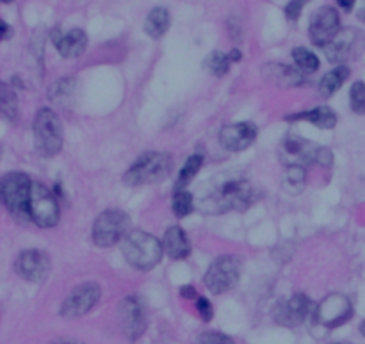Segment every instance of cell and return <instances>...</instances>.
Returning <instances> with one entry per match:
<instances>
[{"instance_id": "1", "label": "cell", "mask_w": 365, "mask_h": 344, "mask_svg": "<svg viewBox=\"0 0 365 344\" xmlns=\"http://www.w3.org/2000/svg\"><path fill=\"white\" fill-rule=\"evenodd\" d=\"M257 189L243 177H228L216 180L212 191L202 200V209L209 214H223L226 211H246L257 202Z\"/></svg>"}, {"instance_id": "2", "label": "cell", "mask_w": 365, "mask_h": 344, "mask_svg": "<svg viewBox=\"0 0 365 344\" xmlns=\"http://www.w3.org/2000/svg\"><path fill=\"white\" fill-rule=\"evenodd\" d=\"M164 246L157 237L143 230H134L123 241V257L136 270L148 271L161 263Z\"/></svg>"}, {"instance_id": "3", "label": "cell", "mask_w": 365, "mask_h": 344, "mask_svg": "<svg viewBox=\"0 0 365 344\" xmlns=\"http://www.w3.org/2000/svg\"><path fill=\"white\" fill-rule=\"evenodd\" d=\"M278 157L285 166H305V164H319L330 166L333 161L332 152L318 144L310 143L299 136H287L278 149Z\"/></svg>"}, {"instance_id": "4", "label": "cell", "mask_w": 365, "mask_h": 344, "mask_svg": "<svg viewBox=\"0 0 365 344\" xmlns=\"http://www.w3.org/2000/svg\"><path fill=\"white\" fill-rule=\"evenodd\" d=\"M173 159L166 152H146L129 168L123 180L127 185H146L163 182L170 175Z\"/></svg>"}, {"instance_id": "5", "label": "cell", "mask_w": 365, "mask_h": 344, "mask_svg": "<svg viewBox=\"0 0 365 344\" xmlns=\"http://www.w3.org/2000/svg\"><path fill=\"white\" fill-rule=\"evenodd\" d=\"M33 180L23 173H9L2 178L0 193L6 209L20 222H30L29 204Z\"/></svg>"}, {"instance_id": "6", "label": "cell", "mask_w": 365, "mask_h": 344, "mask_svg": "<svg viewBox=\"0 0 365 344\" xmlns=\"http://www.w3.org/2000/svg\"><path fill=\"white\" fill-rule=\"evenodd\" d=\"M63 139L64 132L59 116L48 108L40 109L34 118V141L37 152L45 157L56 156L63 149Z\"/></svg>"}, {"instance_id": "7", "label": "cell", "mask_w": 365, "mask_h": 344, "mask_svg": "<svg viewBox=\"0 0 365 344\" xmlns=\"http://www.w3.org/2000/svg\"><path fill=\"white\" fill-rule=\"evenodd\" d=\"M130 218L120 209L103 211L93 223V241L100 248L115 246L120 239H123L129 229Z\"/></svg>"}, {"instance_id": "8", "label": "cell", "mask_w": 365, "mask_h": 344, "mask_svg": "<svg viewBox=\"0 0 365 344\" xmlns=\"http://www.w3.org/2000/svg\"><path fill=\"white\" fill-rule=\"evenodd\" d=\"M29 214L30 222L36 223L41 229H50L59 222V205H57L56 196L52 195L47 185L40 182H33Z\"/></svg>"}, {"instance_id": "9", "label": "cell", "mask_w": 365, "mask_h": 344, "mask_svg": "<svg viewBox=\"0 0 365 344\" xmlns=\"http://www.w3.org/2000/svg\"><path fill=\"white\" fill-rule=\"evenodd\" d=\"M241 277V263L236 257H219L214 263L211 264V268L207 270L205 282L207 289L214 294H223V292L230 291L237 285Z\"/></svg>"}, {"instance_id": "10", "label": "cell", "mask_w": 365, "mask_h": 344, "mask_svg": "<svg viewBox=\"0 0 365 344\" xmlns=\"http://www.w3.org/2000/svg\"><path fill=\"white\" fill-rule=\"evenodd\" d=\"M365 50V34L360 29H342L332 43L325 47V54L332 63H346L357 59Z\"/></svg>"}, {"instance_id": "11", "label": "cell", "mask_w": 365, "mask_h": 344, "mask_svg": "<svg viewBox=\"0 0 365 344\" xmlns=\"http://www.w3.org/2000/svg\"><path fill=\"white\" fill-rule=\"evenodd\" d=\"M102 298V289L95 282H84V284L77 285L74 291L66 297V300L61 305V316L68 319L81 318V316L88 314L93 307Z\"/></svg>"}, {"instance_id": "12", "label": "cell", "mask_w": 365, "mask_h": 344, "mask_svg": "<svg viewBox=\"0 0 365 344\" xmlns=\"http://www.w3.org/2000/svg\"><path fill=\"white\" fill-rule=\"evenodd\" d=\"M118 321L123 336L129 340H137L146 332V311L137 297L123 298L118 307Z\"/></svg>"}, {"instance_id": "13", "label": "cell", "mask_w": 365, "mask_h": 344, "mask_svg": "<svg viewBox=\"0 0 365 344\" xmlns=\"http://www.w3.org/2000/svg\"><path fill=\"white\" fill-rule=\"evenodd\" d=\"M340 30L342 29H340L339 13H337V9L330 8V6L318 9L315 15L312 16V20H310V41L318 45V47L325 48L326 45L332 43Z\"/></svg>"}, {"instance_id": "14", "label": "cell", "mask_w": 365, "mask_h": 344, "mask_svg": "<svg viewBox=\"0 0 365 344\" xmlns=\"http://www.w3.org/2000/svg\"><path fill=\"white\" fill-rule=\"evenodd\" d=\"M353 314L351 302L344 294H330L315 307L314 319L326 328L344 325Z\"/></svg>"}, {"instance_id": "15", "label": "cell", "mask_w": 365, "mask_h": 344, "mask_svg": "<svg viewBox=\"0 0 365 344\" xmlns=\"http://www.w3.org/2000/svg\"><path fill=\"white\" fill-rule=\"evenodd\" d=\"M258 129L251 122L228 123L219 132V143L228 152H243L257 139Z\"/></svg>"}, {"instance_id": "16", "label": "cell", "mask_w": 365, "mask_h": 344, "mask_svg": "<svg viewBox=\"0 0 365 344\" xmlns=\"http://www.w3.org/2000/svg\"><path fill=\"white\" fill-rule=\"evenodd\" d=\"M16 271L23 280L40 284L50 273V259L40 250H25L16 259Z\"/></svg>"}, {"instance_id": "17", "label": "cell", "mask_w": 365, "mask_h": 344, "mask_svg": "<svg viewBox=\"0 0 365 344\" xmlns=\"http://www.w3.org/2000/svg\"><path fill=\"white\" fill-rule=\"evenodd\" d=\"M315 314V305L310 302V298L306 294H294L289 302L278 305L277 312H274V318L280 325L284 326H296L299 323L305 321L308 316L314 318Z\"/></svg>"}, {"instance_id": "18", "label": "cell", "mask_w": 365, "mask_h": 344, "mask_svg": "<svg viewBox=\"0 0 365 344\" xmlns=\"http://www.w3.org/2000/svg\"><path fill=\"white\" fill-rule=\"evenodd\" d=\"M54 43L56 48L59 50V54L66 59H75V57L82 56V52L88 47V36L82 29H71L66 34H57L54 38Z\"/></svg>"}, {"instance_id": "19", "label": "cell", "mask_w": 365, "mask_h": 344, "mask_svg": "<svg viewBox=\"0 0 365 344\" xmlns=\"http://www.w3.org/2000/svg\"><path fill=\"white\" fill-rule=\"evenodd\" d=\"M164 253L171 257L175 260H180L189 257L191 253V243L187 239V234L180 229V227H171L164 234Z\"/></svg>"}, {"instance_id": "20", "label": "cell", "mask_w": 365, "mask_h": 344, "mask_svg": "<svg viewBox=\"0 0 365 344\" xmlns=\"http://www.w3.org/2000/svg\"><path fill=\"white\" fill-rule=\"evenodd\" d=\"M264 77L273 84L282 86V88H291V86L303 84V74L299 68L287 67V64H266L264 67Z\"/></svg>"}, {"instance_id": "21", "label": "cell", "mask_w": 365, "mask_h": 344, "mask_svg": "<svg viewBox=\"0 0 365 344\" xmlns=\"http://www.w3.org/2000/svg\"><path fill=\"white\" fill-rule=\"evenodd\" d=\"M287 120H291V122H296V120H299V122H308L312 123V125L319 127V129H326V130L333 129V127L337 125V115L330 108L308 109V111L287 116Z\"/></svg>"}, {"instance_id": "22", "label": "cell", "mask_w": 365, "mask_h": 344, "mask_svg": "<svg viewBox=\"0 0 365 344\" xmlns=\"http://www.w3.org/2000/svg\"><path fill=\"white\" fill-rule=\"evenodd\" d=\"M168 27H170V13L166 8H155L151 9L150 15L146 16V22H144V30L150 38L153 40H159L166 34Z\"/></svg>"}, {"instance_id": "23", "label": "cell", "mask_w": 365, "mask_h": 344, "mask_svg": "<svg viewBox=\"0 0 365 344\" xmlns=\"http://www.w3.org/2000/svg\"><path fill=\"white\" fill-rule=\"evenodd\" d=\"M349 74H351L349 68L344 67V64L333 68L332 71H328V74L321 79V84H319V93H321L323 96H326V98L332 96L333 93H337L340 88H342L344 82L349 79Z\"/></svg>"}, {"instance_id": "24", "label": "cell", "mask_w": 365, "mask_h": 344, "mask_svg": "<svg viewBox=\"0 0 365 344\" xmlns=\"http://www.w3.org/2000/svg\"><path fill=\"white\" fill-rule=\"evenodd\" d=\"M306 182V170L305 166H287L285 173L282 177V188L289 193V195H298L303 191Z\"/></svg>"}, {"instance_id": "25", "label": "cell", "mask_w": 365, "mask_h": 344, "mask_svg": "<svg viewBox=\"0 0 365 344\" xmlns=\"http://www.w3.org/2000/svg\"><path fill=\"white\" fill-rule=\"evenodd\" d=\"M202 166H203V156H202V154H195V156L189 157V159L185 161L184 166H182L180 173H178L177 191H182L185 185L191 184V180L196 177V175H198V171L202 170Z\"/></svg>"}, {"instance_id": "26", "label": "cell", "mask_w": 365, "mask_h": 344, "mask_svg": "<svg viewBox=\"0 0 365 344\" xmlns=\"http://www.w3.org/2000/svg\"><path fill=\"white\" fill-rule=\"evenodd\" d=\"M292 57H294L296 67L301 71H318L319 70V57L314 52H310L308 48L298 47L292 50Z\"/></svg>"}, {"instance_id": "27", "label": "cell", "mask_w": 365, "mask_h": 344, "mask_svg": "<svg viewBox=\"0 0 365 344\" xmlns=\"http://www.w3.org/2000/svg\"><path fill=\"white\" fill-rule=\"evenodd\" d=\"M230 63H232V61H230L228 54L212 52L211 56L205 59V68L211 71L212 75H216V77H223L225 74H228Z\"/></svg>"}, {"instance_id": "28", "label": "cell", "mask_w": 365, "mask_h": 344, "mask_svg": "<svg viewBox=\"0 0 365 344\" xmlns=\"http://www.w3.org/2000/svg\"><path fill=\"white\" fill-rule=\"evenodd\" d=\"M173 211L177 218H185V216H189L195 211V200H192L191 193H187L185 189L175 193Z\"/></svg>"}, {"instance_id": "29", "label": "cell", "mask_w": 365, "mask_h": 344, "mask_svg": "<svg viewBox=\"0 0 365 344\" xmlns=\"http://www.w3.org/2000/svg\"><path fill=\"white\" fill-rule=\"evenodd\" d=\"M349 102L351 109H353L357 115H365V82L357 81L351 86Z\"/></svg>"}, {"instance_id": "30", "label": "cell", "mask_w": 365, "mask_h": 344, "mask_svg": "<svg viewBox=\"0 0 365 344\" xmlns=\"http://www.w3.org/2000/svg\"><path fill=\"white\" fill-rule=\"evenodd\" d=\"M18 102H16V93L8 88V84H2V113L6 118L13 120L16 116Z\"/></svg>"}, {"instance_id": "31", "label": "cell", "mask_w": 365, "mask_h": 344, "mask_svg": "<svg viewBox=\"0 0 365 344\" xmlns=\"http://www.w3.org/2000/svg\"><path fill=\"white\" fill-rule=\"evenodd\" d=\"M195 344H236L232 337L221 332H203Z\"/></svg>"}, {"instance_id": "32", "label": "cell", "mask_w": 365, "mask_h": 344, "mask_svg": "<svg viewBox=\"0 0 365 344\" xmlns=\"http://www.w3.org/2000/svg\"><path fill=\"white\" fill-rule=\"evenodd\" d=\"M71 82H74V81H61V82H57V84L54 86L56 93H54V91L50 93L52 101L57 102V104H63L64 98H70V96H71Z\"/></svg>"}, {"instance_id": "33", "label": "cell", "mask_w": 365, "mask_h": 344, "mask_svg": "<svg viewBox=\"0 0 365 344\" xmlns=\"http://www.w3.org/2000/svg\"><path fill=\"white\" fill-rule=\"evenodd\" d=\"M196 307H198V312L203 318V321H211L212 316H214V309H212L211 302L207 300V298L199 297L198 302H196Z\"/></svg>"}, {"instance_id": "34", "label": "cell", "mask_w": 365, "mask_h": 344, "mask_svg": "<svg viewBox=\"0 0 365 344\" xmlns=\"http://www.w3.org/2000/svg\"><path fill=\"white\" fill-rule=\"evenodd\" d=\"M303 9V0H291L287 6H285V16L289 20H298L301 15Z\"/></svg>"}, {"instance_id": "35", "label": "cell", "mask_w": 365, "mask_h": 344, "mask_svg": "<svg viewBox=\"0 0 365 344\" xmlns=\"http://www.w3.org/2000/svg\"><path fill=\"white\" fill-rule=\"evenodd\" d=\"M357 0H337V4L344 9V11H351Z\"/></svg>"}, {"instance_id": "36", "label": "cell", "mask_w": 365, "mask_h": 344, "mask_svg": "<svg viewBox=\"0 0 365 344\" xmlns=\"http://www.w3.org/2000/svg\"><path fill=\"white\" fill-rule=\"evenodd\" d=\"M182 297L184 298H195L196 297V291L195 287H191V285H187V287H182Z\"/></svg>"}, {"instance_id": "37", "label": "cell", "mask_w": 365, "mask_h": 344, "mask_svg": "<svg viewBox=\"0 0 365 344\" xmlns=\"http://www.w3.org/2000/svg\"><path fill=\"white\" fill-rule=\"evenodd\" d=\"M50 344H84L81 340H75V339H59V340H54Z\"/></svg>"}, {"instance_id": "38", "label": "cell", "mask_w": 365, "mask_h": 344, "mask_svg": "<svg viewBox=\"0 0 365 344\" xmlns=\"http://www.w3.org/2000/svg\"><path fill=\"white\" fill-rule=\"evenodd\" d=\"M9 33H11V27H9L6 22H2V40H8Z\"/></svg>"}, {"instance_id": "39", "label": "cell", "mask_w": 365, "mask_h": 344, "mask_svg": "<svg viewBox=\"0 0 365 344\" xmlns=\"http://www.w3.org/2000/svg\"><path fill=\"white\" fill-rule=\"evenodd\" d=\"M228 57H230V61H232V63H237V61H241V52L239 50H232V52H228Z\"/></svg>"}, {"instance_id": "40", "label": "cell", "mask_w": 365, "mask_h": 344, "mask_svg": "<svg viewBox=\"0 0 365 344\" xmlns=\"http://www.w3.org/2000/svg\"><path fill=\"white\" fill-rule=\"evenodd\" d=\"M360 332H361V336H364V337H365V321H364V323H361V326H360Z\"/></svg>"}, {"instance_id": "41", "label": "cell", "mask_w": 365, "mask_h": 344, "mask_svg": "<svg viewBox=\"0 0 365 344\" xmlns=\"http://www.w3.org/2000/svg\"><path fill=\"white\" fill-rule=\"evenodd\" d=\"M2 2H4V4H9V2H13V0H2Z\"/></svg>"}, {"instance_id": "42", "label": "cell", "mask_w": 365, "mask_h": 344, "mask_svg": "<svg viewBox=\"0 0 365 344\" xmlns=\"http://www.w3.org/2000/svg\"><path fill=\"white\" fill-rule=\"evenodd\" d=\"M333 344H349V343H333Z\"/></svg>"}, {"instance_id": "43", "label": "cell", "mask_w": 365, "mask_h": 344, "mask_svg": "<svg viewBox=\"0 0 365 344\" xmlns=\"http://www.w3.org/2000/svg\"><path fill=\"white\" fill-rule=\"evenodd\" d=\"M364 11H365V9H364Z\"/></svg>"}]
</instances>
